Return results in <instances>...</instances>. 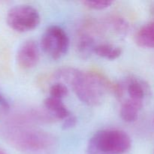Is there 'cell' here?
Listing matches in <instances>:
<instances>
[{"label": "cell", "mask_w": 154, "mask_h": 154, "mask_svg": "<svg viewBox=\"0 0 154 154\" xmlns=\"http://www.w3.org/2000/svg\"><path fill=\"white\" fill-rule=\"evenodd\" d=\"M55 77L70 85L77 97L89 106L100 105L108 90L113 87L100 74L84 72L72 67L61 68L56 72Z\"/></svg>", "instance_id": "cell-1"}, {"label": "cell", "mask_w": 154, "mask_h": 154, "mask_svg": "<svg viewBox=\"0 0 154 154\" xmlns=\"http://www.w3.org/2000/svg\"><path fill=\"white\" fill-rule=\"evenodd\" d=\"M8 139L14 146L29 154H51L55 148L54 138L42 131L14 128L8 131Z\"/></svg>", "instance_id": "cell-2"}, {"label": "cell", "mask_w": 154, "mask_h": 154, "mask_svg": "<svg viewBox=\"0 0 154 154\" xmlns=\"http://www.w3.org/2000/svg\"><path fill=\"white\" fill-rule=\"evenodd\" d=\"M132 145V141L126 132L120 129L99 130L90 138L87 154H123Z\"/></svg>", "instance_id": "cell-3"}, {"label": "cell", "mask_w": 154, "mask_h": 154, "mask_svg": "<svg viewBox=\"0 0 154 154\" xmlns=\"http://www.w3.org/2000/svg\"><path fill=\"white\" fill-rule=\"evenodd\" d=\"M41 48L53 60L60 59L69 51V36L62 27L57 25L50 26L42 35Z\"/></svg>", "instance_id": "cell-4"}, {"label": "cell", "mask_w": 154, "mask_h": 154, "mask_svg": "<svg viewBox=\"0 0 154 154\" xmlns=\"http://www.w3.org/2000/svg\"><path fill=\"white\" fill-rule=\"evenodd\" d=\"M40 15L34 7L19 5L8 11L6 22L14 31L26 32L35 29L40 23Z\"/></svg>", "instance_id": "cell-5"}, {"label": "cell", "mask_w": 154, "mask_h": 154, "mask_svg": "<svg viewBox=\"0 0 154 154\" xmlns=\"http://www.w3.org/2000/svg\"><path fill=\"white\" fill-rule=\"evenodd\" d=\"M40 60L38 46L33 40L24 42L17 53V63L23 69H31L36 66Z\"/></svg>", "instance_id": "cell-6"}, {"label": "cell", "mask_w": 154, "mask_h": 154, "mask_svg": "<svg viewBox=\"0 0 154 154\" xmlns=\"http://www.w3.org/2000/svg\"><path fill=\"white\" fill-rule=\"evenodd\" d=\"M126 91L129 99L143 102L145 95L148 93L147 85L143 81L135 78H129L126 80Z\"/></svg>", "instance_id": "cell-7"}, {"label": "cell", "mask_w": 154, "mask_h": 154, "mask_svg": "<svg viewBox=\"0 0 154 154\" xmlns=\"http://www.w3.org/2000/svg\"><path fill=\"white\" fill-rule=\"evenodd\" d=\"M135 38L138 46L154 48V22L143 25L136 32Z\"/></svg>", "instance_id": "cell-8"}, {"label": "cell", "mask_w": 154, "mask_h": 154, "mask_svg": "<svg viewBox=\"0 0 154 154\" xmlns=\"http://www.w3.org/2000/svg\"><path fill=\"white\" fill-rule=\"evenodd\" d=\"M44 105L53 116L60 120H65L72 114L63 102V99L49 96L45 99Z\"/></svg>", "instance_id": "cell-9"}, {"label": "cell", "mask_w": 154, "mask_h": 154, "mask_svg": "<svg viewBox=\"0 0 154 154\" xmlns=\"http://www.w3.org/2000/svg\"><path fill=\"white\" fill-rule=\"evenodd\" d=\"M143 106V102L128 99L122 104L120 114L121 118L127 123L135 121L138 118V112Z\"/></svg>", "instance_id": "cell-10"}, {"label": "cell", "mask_w": 154, "mask_h": 154, "mask_svg": "<svg viewBox=\"0 0 154 154\" xmlns=\"http://www.w3.org/2000/svg\"><path fill=\"white\" fill-rule=\"evenodd\" d=\"M96 45L93 37L87 34L82 35L77 42V54L83 60H87L94 54Z\"/></svg>", "instance_id": "cell-11"}, {"label": "cell", "mask_w": 154, "mask_h": 154, "mask_svg": "<svg viewBox=\"0 0 154 154\" xmlns=\"http://www.w3.org/2000/svg\"><path fill=\"white\" fill-rule=\"evenodd\" d=\"M94 54L102 58L114 60L120 57L122 50L119 47L114 46L110 44H100L96 45Z\"/></svg>", "instance_id": "cell-12"}, {"label": "cell", "mask_w": 154, "mask_h": 154, "mask_svg": "<svg viewBox=\"0 0 154 154\" xmlns=\"http://www.w3.org/2000/svg\"><path fill=\"white\" fill-rule=\"evenodd\" d=\"M49 93L51 97L63 99L68 95L69 90L63 83H56L50 87Z\"/></svg>", "instance_id": "cell-13"}, {"label": "cell", "mask_w": 154, "mask_h": 154, "mask_svg": "<svg viewBox=\"0 0 154 154\" xmlns=\"http://www.w3.org/2000/svg\"><path fill=\"white\" fill-rule=\"evenodd\" d=\"M83 4L86 7L93 10H103L113 4L111 1H84Z\"/></svg>", "instance_id": "cell-14"}, {"label": "cell", "mask_w": 154, "mask_h": 154, "mask_svg": "<svg viewBox=\"0 0 154 154\" xmlns=\"http://www.w3.org/2000/svg\"><path fill=\"white\" fill-rule=\"evenodd\" d=\"M77 122H78L77 117H75V116L71 114L69 117H66L65 120H63V124H62V128H63V129H64V130L70 129L76 126Z\"/></svg>", "instance_id": "cell-15"}, {"label": "cell", "mask_w": 154, "mask_h": 154, "mask_svg": "<svg viewBox=\"0 0 154 154\" xmlns=\"http://www.w3.org/2000/svg\"><path fill=\"white\" fill-rule=\"evenodd\" d=\"M0 107H1L2 109L5 110V111L8 110L9 108H10V105H9L8 101L7 99H6L3 95H2L1 93H0Z\"/></svg>", "instance_id": "cell-16"}, {"label": "cell", "mask_w": 154, "mask_h": 154, "mask_svg": "<svg viewBox=\"0 0 154 154\" xmlns=\"http://www.w3.org/2000/svg\"><path fill=\"white\" fill-rule=\"evenodd\" d=\"M0 154H6V153L2 150V149L0 148Z\"/></svg>", "instance_id": "cell-17"}]
</instances>
